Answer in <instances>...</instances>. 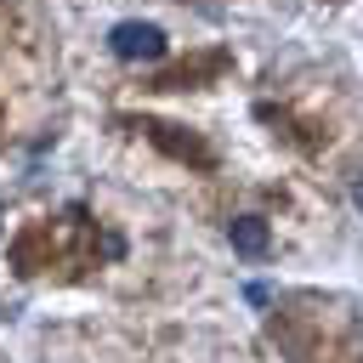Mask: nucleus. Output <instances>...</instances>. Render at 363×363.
Wrapping results in <instances>:
<instances>
[{
  "mask_svg": "<svg viewBox=\"0 0 363 363\" xmlns=\"http://www.w3.org/2000/svg\"><path fill=\"white\" fill-rule=\"evenodd\" d=\"M108 45H113V57H125V62H153V57H164V28L159 23H113V34H108Z\"/></svg>",
  "mask_w": 363,
  "mask_h": 363,
  "instance_id": "nucleus-1",
  "label": "nucleus"
},
{
  "mask_svg": "<svg viewBox=\"0 0 363 363\" xmlns=\"http://www.w3.org/2000/svg\"><path fill=\"white\" fill-rule=\"evenodd\" d=\"M227 238H233L238 255H261L267 250V221L261 216H238V221H227Z\"/></svg>",
  "mask_w": 363,
  "mask_h": 363,
  "instance_id": "nucleus-2",
  "label": "nucleus"
},
{
  "mask_svg": "<svg viewBox=\"0 0 363 363\" xmlns=\"http://www.w3.org/2000/svg\"><path fill=\"white\" fill-rule=\"evenodd\" d=\"M352 204H357V210H363V182H357V187H352Z\"/></svg>",
  "mask_w": 363,
  "mask_h": 363,
  "instance_id": "nucleus-3",
  "label": "nucleus"
}]
</instances>
